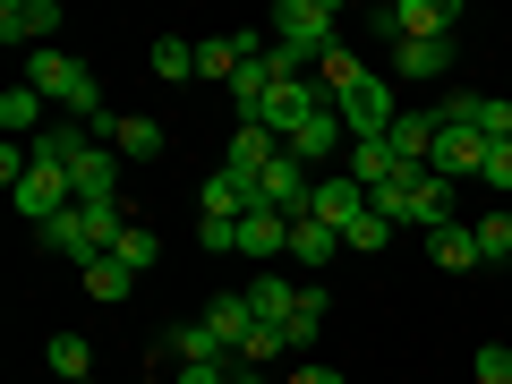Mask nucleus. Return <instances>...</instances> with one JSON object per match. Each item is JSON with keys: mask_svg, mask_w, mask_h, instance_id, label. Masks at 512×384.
Returning a JSON list of instances; mask_svg holds the SVG:
<instances>
[{"mask_svg": "<svg viewBox=\"0 0 512 384\" xmlns=\"http://www.w3.org/2000/svg\"><path fill=\"white\" fill-rule=\"evenodd\" d=\"M265 26H274V43L299 60V69H316V60L342 43V9H333V0H282Z\"/></svg>", "mask_w": 512, "mask_h": 384, "instance_id": "f257e3e1", "label": "nucleus"}, {"mask_svg": "<svg viewBox=\"0 0 512 384\" xmlns=\"http://www.w3.org/2000/svg\"><path fill=\"white\" fill-rule=\"evenodd\" d=\"M333 111H342V128H350V146H359V137H384V128L402 120V103H393V94H384V77H350L342 94H333Z\"/></svg>", "mask_w": 512, "mask_h": 384, "instance_id": "f03ea898", "label": "nucleus"}, {"mask_svg": "<svg viewBox=\"0 0 512 384\" xmlns=\"http://www.w3.org/2000/svg\"><path fill=\"white\" fill-rule=\"evenodd\" d=\"M256 205H274V214L308 222V205H316V180H308V163H291V154H274V163L256 171Z\"/></svg>", "mask_w": 512, "mask_h": 384, "instance_id": "7ed1b4c3", "label": "nucleus"}, {"mask_svg": "<svg viewBox=\"0 0 512 384\" xmlns=\"http://www.w3.org/2000/svg\"><path fill=\"white\" fill-rule=\"evenodd\" d=\"M9 197H18V214L35 222V231H52V222H60V214H69V205H77V188H69V171L35 163V171H26L18 188H9Z\"/></svg>", "mask_w": 512, "mask_h": 384, "instance_id": "20e7f679", "label": "nucleus"}, {"mask_svg": "<svg viewBox=\"0 0 512 384\" xmlns=\"http://www.w3.org/2000/svg\"><path fill=\"white\" fill-rule=\"evenodd\" d=\"M308 214L316 222H325V231H359V222H367V188L359 180H350V171H325V180H316V205H308Z\"/></svg>", "mask_w": 512, "mask_h": 384, "instance_id": "39448f33", "label": "nucleus"}, {"mask_svg": "<svg viewBox=\"0 0 512 384\" xmlns=\"http://www.w3.org/2000/svg\"><path fill=\"white\" fill-rule=\"evenodd\" d=\"M342 146H350V128H342V111H333V103H316L308 120L291 128V146H282V154H291V163H333V154H342Z\"/></svg>", "mask_w": 512, "mask_h": 384, "instance_id": "423d86ee", "label": "nucleus"}, {"mask_svg": "<svg viewBox=\"0 0 512 384\" xmlns=\"http://www.w3.org/2000/svg\"><path fill=\"white\" fill-rule=\"evenodd\" d=\"M436 103H427V111H402V120H393V128H384V146H393V163H402V171H427V163H436Z\"/></svg>", "mask_w": 512, "mask_h": 384, "instance_id": "0eeeda50", "label": "nucleus"}, {"mask_svg": "<svg viewBox=\"0 0 512 384\" xmlns=\"http://www.w3.org/2000/svg\"><path fill=\"white\" fill-rule=\"evenodd\" d=\"M436 180H478V171H487V137H478V128H436Z\"/></svg>", "mask_w": 512, "mask_h": 384, "instance_id": "6e6552de", "label": "nucleus"}, {"mask_svg": "<svg viewBox=\"0 0 512 384\" xmlns=\"http://www.w3.org/2000/svg\"><path fill=\"white\" fill-rule=\"evenodd\" d=\"M461 0H393V43H427V35H453Z\"/></svg>", "mask_w": 512, "mask_h": 384, "instance_id": "1a4fd4ad", "label": "nucleus"}, {"mask_svg": "<svg viewBox=\"0 0 512 384\" xmlns=\"http://www.w3.org/2000/svg\"><path fill=\"white\" fill-rule=\"evenodd\" d=\"M52 26H60V0H0V43H52Z\"/></svg>", "mask_w": 512, "mask_h": 384, "instance_id": "9d476101", "label": "nucleus"}, {"mask_svg": "<svg viewBox=\"0 0 512 384\" xmlns=\"http://www.w3.org/2000/svg\"><path fill=\"white\" fill-rule=\"evenodd\" d=\"M239 256H256V265H282V256H291V214L256 205V214L239 222Z\"/></svg>", "mask_w": 512, "mask_h": 384, "instance_id": "9b49d317", "label": "nucleus"}, {"mask_svg": "<svg viewBox=\"0 0 512 384\" xmlns=\"http://www.w3.org/2000/svg\"><path fill=\"white\" fill-rule=\"evenodd\" d=\"M274 154H282V137H274V128L239 120V128H231V146H222V171H231V180H256V171L274 163Z\"/></svg>", "mask_w": 512, "mask_h": 384, "instance_id": "f8f14e48", "label": "nucleus"}, {"mask_svg": "<svg viewBox=\"0 0 512 384\" xmlns=\"http://www.w3.org/2000/svg\"><path fill=\"white\" fill-rule=\"evenodd\" d=\"M163 350H171V367H222V359H231V350L214 342V325H205V316H197V325H171Z\"/></svg>", "mask_w": 512, "mask_h": 384, "instance_id": "ddd939ff", "label": "nucleus"}, {"mask_svg": "<svg viewBox=\"0 0 512 384\" xmlns=\"http://www.w3.org/2000/svg\"><path fill=\"white\" fill-rule=\"evenodd\" d=\"M342 171H350V180L367 188V197H376V188H393V180H402V163H393V146H384V137H359Z\"/></svg>", "mask_w": 512, "mask_h": 384, "instance_id": "4468645a", "label": "nucleus"}, {"mask_svg": "<svg viewBox=\"0 0 512 384\" xmlns=\"http://www.w3.org/2000/svg\"><path fill=\"white\" fill-rule=\"evenodd\" d=\"M239 299H248V316H256V325H282V316L299 308V282H291V274H256Z\"/></svg>", "mask_w": 512, "mask_h": 384, "instance_id": "2eb2a0df", "label": "nucleus"}, {"mask_svg": "<svg viewBox=\"0 0 512 384\" xmlns=\"http://www.w3.org/2000/svg\"><path fill=\"white\" fill-rule=\"evenodd\" d=\"M111 154H120V163H146V154H163V128L146 120V111H120V120H111V137H103Z\"/></svg>", "mask_w": 512, "mask_h": 384, "instance_id": "dca6fc26", "label": "nucleus"}, {"mask_svg": "<svg viewBox=\"0 0 512 384\" xmlns=\"http://www.w3.org/2000/svg\"><path fill=\"white\" fill-rule=\"evenodd\" d=\"M248 214H256V180L214 171V180H205V222H248Z\"/></svg>", "mask_w": 512, "mask_h": 384, "instance_id": "f3484780", "label": "nucleus"}, {"mask_svg": "<svg viewBox=\"0 0 512 384\" xmlns=\"http://www.w3.org/2000/svg\"><path fill=\"white\" fill-rule=\"evenodd\" d=\"M393 69H402V77H419V86H427V77H444V69H453V35H427V43H393Z\"/></svg>", "mask_w": 512, "mask_h": 384, "instance_id": "a211bd4d", "label": "nucleus"}, {"mask_svg": "<svg viewBox=\"0 0 512 384\" xmlns=\"http://www.w3.org/2000/svg\"><path fill=\"white\" fill-rule=\"evenodd\" d=\"M333 256H342V231H325V222H291V265H308V274H316V265H333Z\"/></svg>", "mask_w": 512, "mask_h": 384, "instance_id": "6ab92c4d", "label": "nucleus"}, {"mask_svg": "<svg viewBox=\"0 0 512 384\" xmlns=\"http://www.w3.org/2000/svg\"><path fill=\"white\" fill-rule=\"evenodd\" d=\"M0 128H9V146H18V137H43V94L35 86H9V94H0Z\"/></svg>", "mask_w": 512, "mask_h": 384, "instance_id": "aec40b11", "label": "nucleus"}, {"mask_svg": "<svg viewBox=\"0 0 512 384\" xmlns=\"http://www.w3.org/2000/svg\"><path fill=\"white\" fill-rule=\"evenodd\" d=\"M427 256H436L444 274H470V265H478V239H470V222H444V231H427Z\"/></svg>", "mask_w": 512, "mask_h": 384, "instance_id": "412c9836", "label": "nucleus"}, {"mask_svg": "<svg viewBox=\"0 0 512 384\" xmlns=\"http://www.w3.org/2000/svg\"><path fill=\"white\" fill-rule=\"evenodd\" d=\"M43 359H52L60 384H77V376L94 367V350H86V333H52V342H43Z\"/></svg>", "mask_w": 512, "mask_h": 384, "instance_id": "4be33fe9", "label": "nucleus"}, {"mask_svg": "<svg viewBox=\"0 0 512 384\" xmlns=\"http://www.w3.org/2000/svg\"><path fill=\"white\" fill-rule=\"evenodd\" d=\"M86 291L94 299H128V291H137V274H128L120 256H86Z\"/></svg>", "mask_w": 512, "mask_h": 384, "instance_id": "5701e85b", "label": "nucleus"}, {"mask_svg": "<svg viewBox=\"0 0 512 384\" xmlns=\"http://www.w3.org/2000/svg\"><path fill=\"white\" fill-rule=\"evenodd\" d=\"M154 77H197V43H180V35H154Z\"/></svg>", "mask_w": 512, "mask_h": 384, "instance_id": "b1692460", "label": "nucleus"}, {"mask_svg": "<svg viewBox=\"0 0 512 384\" xmlns=\"http://www.w3.org/2000/svg\"><path fill=\"white\" fill-rule=\"evenodd\" d=\"M205 325H214V342H222V350H239V342L256 333V316H248V299H222V308L205 316Z\"/></svg>", "mask_w": 512, "mask_h": 384, "instance_id": "393cba45", "label": "nucleus"}, {"mask_svg": "<svg viewBox=\"0 0 512 384\" xmlns=\"http://www.w3.org/2000/svg\"><path fill=\"white\" fill-rule=\"evenodd\" d=\"M470 239H478V265H504V256H512V214L470 222Z\"/></svg>", "mask_w": 512, "mask_h": 384, "instance_id": "a878e982", "label": "nucleus"}, {"mask_svg": "<svg viewBox=\"0 0 512 384\" xmlns=\"http://www.w3.org/2000/svg\"><path fill=\"white\" fill-rule=\"evenodd\" d=\"M111 256H120L128 274H154V256H163V248H154V231H137V222H128V231L111 239Z\"/></svg>", "mask_w": 512, "mask_h": 384, "instance_id": "bb28decb", "label": "nucleus"}, {"mask_svg": "<svg viewBox=\"0 0 512 384\" xmlns=\"http://www.w3.org/2000/svg\"><path fill=\"white\" fill-rule=\"evenodd\" d=\"M316 333H325V316H316V308H291V316H282V350H291V359H308Z\"/></svg>", "mask_w": 512, "mask_h": 384, "instance_id": "cd10ccee", "label": "nucleus"}, {"mask_svg": "<svg viewBox=\"0 0 512 384\" xmlns=\"http://www.w3.org/2000/svg\"><path fill=\"white\" fill-rule=\"evenodd\" d=\"M239 359H248V367H282V359H291V350H282V325H256L248 342H239Z\"/></svg>", "mask_w": 512, "mask_h": 384, "instance_id": "c85d7f7f", "label": "nucleus"}, {"mask_svg": "<svg viewBox=\"0 0 512 384\" xmlns=\"http://www.w3.org/2000/svg\"><path fill=\"white\" fill-rule=\"evenodd\" d=\"M478 137H487V146L512 137V94H487V103H478Z\"/></svg>", "mask_w": 512, "mask_h": 384, "instance_id": "c756f323", "label": "nucleus"}, {"mask_svg": "<svg viewBox=\"0 0 512 384\" xmlns=\"http://www.w3.org/2000/svg\"><path fill=\"white\" fill-rule=\"evenodd\" d=\"M308 77H316V86H325V94H342V86H350V77H359V60H350V52H342V43H333V52H325V60H316V69H308Z\"/></svg>", "mask_w": 512, "mask_h": 384, "instance_id": "7c9ffc66", "label": "nucleus"}, {"mask_svg": "<svg viewBox=\"0 0 512 384\" xmlns=\"http://www.w3.org/2000/svg\"><path fill=\"white\" fill-rule=\"evenodd\" d=\"M470 376H478V384H512V350H504V342H487V350L470 359Z\"/></svg>", "mask_w": 512, "mask_h": 384, "instance_id": "2f4dec72", "label": "nucleus"}, {"mask_svg": "<svg viewBox=\"0 0 512 384\" xmlns=\"http://www.w3.org/2000/svg\"><path fill=\"white\" fill-rule=\"evenodd\" d=\"M384 239H393V222H384V214H376V205H367V222H359V231H350V239H342V248H359V256H376V248H384Z\"/></svg>", "mask_w": 512, "mask_h": 384, "instance_id": "473e14b6", "label": "nucleus"}, {"mask_svg": "<svg viewBox=\"0 0 512 384\" xmlns=\"http://www.w3.org/2000/svg\"><path fill=\"white\" fill-rule=\"evenodd\" d=\"M478 180H487L495 197H512V137H504V146H487V171H478Z\"/></svg>", "mask_w": 512, "mask_h": 384, "instance_id": "72a5a7b5", "label": "nucleus"}, {"mask_svg": "<svg viewBox=\"0 0 512 384\" xmlns=\"http://www.w3.org/2000/svg\"><path fill=\"white\" fill-rule=\"evenodd\" d=\"M231 376H239V367L222 359V367H180V376H171V384H231Z\"/></svg>", "mask_w": 512, "mask_h": 384, "instance_id": "f704fd0d", "label": "nucleus"}, {"mask_svg": "<svg viewBox=\"0 0 512 384\" xmlns=\"http://www.w3.org/2000/svg\"><path fill=\"white\" fill-rule=\"evenodd\" d=\"M291 384H342V376H333V367H308V359H299V367H291Z\"/></svg>", "mask_w": 512, "mask_h": 384, "instance_id": "c9c22d12", "label": "nucleus"}, {"mask_svg": "<svg viewBox=\"0 0 512 384\" xmlns=\"http://www.w3.org/2000/svg\"><path fill=\"white\" fill-rule=\"evenodd\" d=\"M231 384H274V376H265V367H239V376Z\"/></svg>", "mask_w": 512, "mask_h": 384, "instance_id": "e433bc0d", "label": "nucleus"}, {"mask_svg": "<svg viewBox=\"0 0 512 384\" xmlns=\"http://www.w3.org/2000/svg\"><path fill=\"white\" fill-rule=\"evenodd\" d=\"M77 384H94V376H77Z\"/></svg>", "mask_w": 512, "mask_h": 384, "instance_id": "4c0bfd02", "label": "nucleus"}, {"mask_svg": "<svg viewBox=\"0 0 512 384\" xmlns=\"http://www.w3.org/2000/svg\"><path fill=\"white\" fill-rule=\"evenodd\" d=\"M504 214H512V197H504Z\"/></svg>", "mask_w": 512, "mask_h": 384, "instance_id": "58836bf2", "label": "nucleus"}]
</instances>
